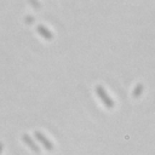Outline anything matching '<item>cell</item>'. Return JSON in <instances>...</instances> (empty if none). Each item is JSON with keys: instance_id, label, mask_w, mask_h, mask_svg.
<instances>
[{"instance_id": "2", "label": "cell", "mask_w": 155, "mask_h": 155, "mask_svg": "<svg viewBox=\"0 0 155 155\" xmlns=\"http://www.w3.org/2000/svg\"><path fill=\"white\" fill-rule=\"evenodd\" d=\"M34 136L36 137V139L44 145V148L46 149V150H48V151H51L52 149H53V144L41 133V132H39V131H36V132H34Z\"/></svg>"}, {"instance_id": "1", "label": "cell", "mask_w": 155, "mask_h": 155, "mask_svg": "<svg viewBox=\"0 0 155 155\" xmlns=\"http://www.w3.org/2000/svg\"><path fill=\"white\" fill-rule=\"evenodd\" d=\"M96 92H97L98 97L101 98V101L104 103V105H105L108 109H111V108L114 107V102H113V99L107 94L105 90H104L101 85H97V86H96Z\"/></svg>"}, {"instance_id": "3", "label": "cell", "mask_w": 155, "mask_h": 155, "mask_svg": "<svg viewBox=\"0 0 155 155\" xmlns=\"http://www.w3.org/2000/svg\"><path fill=\"white\" fill-rule=\"evenodd\" d=\"M22 140L33 150V151H35V153H40V148L36 145V143L31 139V137L29 136V134H27V133H24L23 136H22Z\"/></svg>"}, {"instance_id": "4", "label": "cell", "mask_w": 155, "mask_h": 155, "mask_svg": "<svg viewBox=\"0 0 155 155\" xmlns=\"http://www.w3.org/2000/svg\"><path fill=\"white\" fill-rule=\"evenodd\" d=\"M36 30H38V33L44 38V39H46V40H52L53 39V34L46 28V27H44V25H38L36 27Z\"/></svg>"}, {"instance_id": "6", "label": "cell", "mask_w": 155, "mask_h": 155, "mask_svg": "<svg viewBox=\"0 0 155 155\" xmlns=\"http://www.w3.org/2000/svg\"><path fill=\"white\" fill-rule=\"evenodd\" d=\"M30 2H31L33 5H35V7H39V4L36 2V0H30Z\"/></svg>"}, {"instance_id": "7", "label": "cell", "mask_w": 155, "mask_h": 155, "mask_svg": "<svg viewBox=\"0 0 155 155\" xmlns=\"http://www.w3.org/2000/svg\"><path fill=\"white\" fill-rule=\"evenodd\" d=\"M2 148H4V145H2V143L0 142V154H1V151H2Z\"/></svg>"}, {"instance_id": "5", "label": "cell", "mask_w": 155, "mask_h": 155, "mask_svg": "<svg viewBox=\"0 0 155 155\" xmlns=\"http://www.w3.org/2000/svg\"><path fill=\"white\" fill-rule=\"evenodd\" d=\"M142 92H143V85H142V84H138V85L136 86L134 91H133V96H134V97H138V96H140Z\"/></svg>"}]
</instances>
